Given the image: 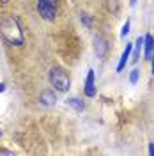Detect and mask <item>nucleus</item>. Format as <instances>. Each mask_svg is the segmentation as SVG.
I'll return each instance as SVG.
<instances>
[{
  "label": "nucleus",
  "instance_id": "14",
  "mask_svg": "<svg viewBox=\"0 0 154 156\" xmlns=\"http://www.w3.org/2000/svg\"><path fill=\"white\" fill-rule=\"evenodd\" d=\"M149 154L154 156V142H152V144H149Z\"/></svg>",
  "mask_w": 154,
  "mask_h": 156
},
{
  "label": "nucleus",
  "instance_id": "12",
  "mask_svg": "<svg viewBox=\"0 0 154 156\" xmlns=\"http://www.w3.org/2000/svg\"><path fill=\"white\" fill-rule=\"evenodd\" d=\"M129 34V21H126L124 27H122V32H121V37H126Z\"/></svg>",
  "mask_w": 154,
  "mask_h": 156
},
{
  "label": "nucleus",
  "instance_id": "7",
  "mask_svg": "<svg viewBox=\"0 0 154 156\" xmlns=\"http://www.w3.org/2000/svg\"><path fill=\"white\" fill-rule=\"evenodd\" d=\"M39 101H41V105H44V107H51V105H55L57 96H55L53 90H44V92L39 96Z\"/></svg>",
  "mask_w": 154,
  "mask_h": 156
},
{
  "label": "nucleus",
  "instance_id": "15",
  "mask_svg": "<svg viewBox=\"0 0 154 156\" xmlns=\"http://www.w3.org/2000/svg\"><path fill=\"white\" fill-rule=\"evenodd\" d=\"M0 154H12V151H7V149H2Z\"/></svg>",
  "mask_w": 154,
  "mask_h": 156
},
{
  "label": "nucleus",
  "instance_id": "11",
  "mask_svg": "<svg viewBox=\"0 0 154 156\" xmlns=\"http://www.w3.org/2000/svg\"><path fill=\"white\" fill-rule=\"evenodd\" d=\"M138 78H140V71H138V69H133V71L129 73V82L135 85L136 82H138Z\"/></svg>",
  "mask_w": 154,
  "mask_h": 156
},
{
  "label": "nucleus",
  "instance_id": "16",
  "mask_svg": "<svg viewBox=\"0 0 154 156\" xmlns=\"http://www.w3.org/2000/svg\"><path fill=\"white\" fill-rule=\"evenodd\" d=\"M4 90H5V83H2V82H0V92H4Z\"/></svg>",
  "mask_w": 154,
  "mask_h": 156
},
{
  "label": "nucleus",
  "instance_id": "5",
  "mask_svg": "<svg viewBox=\"0 0 154 156\" xmlns=\"http://www.w3.org/2000/svg\"><path fill=\"white\" fill-rule=\"evenodd\" d=\"M144 55H145V58L149 60V58H152V55H154V37L151 36V34H147L144 37Z\"/></svg>",
  "mask_w": 154,
  "mask_h": 156
},
{
  "label": "nucleus",
  "instance_id": "19",
  "mask_svg": "<svg viewBox=\"0 0 154 156\" xmlns=\"http://www.w3.org/2000/svg\"><path fill=\"white\" fill-rule=\"evenodd\" d=\"M0 2H7V0H0Z\"/></svg>",
  "mask_w": 154,
  "mask_h": 156
},
{
  "label": "nucleus",
  "instance_id": "2",
  "mask_svg": "<svg viewBox=\"0 0 154 156\" xmlns=\"http://www.w3.org/2000/svg\"><path fill=\"white\" fill-rule=\"evenodd\" d=\"M50 82L60 92H66V90L71 89V78L66 73V69L60 68V66H53L50 69Z\"/></svg>",
  "mask_w": 154,
  "mask_h": 156
},
{
  "label": "nucleus",
  "instance_id": "9",
  "mask_svg": "<svg viewBox=\"0 0 154 156\" xmlns=\"http://www.w3.org/2000/svg\"><path fill=\"white\" fill-rule=\"evenodd\" d=\"M68 105H69V107H73L76 112H82V110L85 108V103H83L80 98H69V99H68Z\"/></svg>",
  "mask_w": 154,
  "mask_h": 156
},
{
  "label": "nucleus",
  "instance_id": "8",
  "mask_svg": "<svg viewBox=\"0 0 154 156\" xmlns=\"http://www.w3.org/2000/svg\"><path fill=\"white\" fill-rule=\"evenodd\" d=\"M94 43H96V53H97V57H105L106 50H108L106 41L101 37V36H96V37H94Z\"/></svg>",
  "mask_w": 154,
  "mask_h": 156
},
{
  "label": "nucleus",
  "instance_id": "20",
  "mask_svg": "<svg viewBox=\"0 0 154 156\" xmlns=\"http://www.w3.org/2000/svg\"><path fill=\"white\" fill-rule=\"evenodd\" d=\"M0 135H2V131H0Z\"/></svg>",
  "mask_w": 154,
  "mask_h": 156
},
{
  "label": "nucleus",
  "instance_id": "10",
  "mask_svg": "<svg viewBox=\"0 0 154 156\" xmlns=\"http://www.w3.org/2000/svg\"><path fill=\"white\" fill-rule=\"evenodd\" d=\"M142 46H144V37H138L135 43V53H133V62H136L138 58H140V50H142Z\"/></svg>",
  "mask_w": 154,
  "mask_h": 156
},
{
  "label": "nucleus",
  "instance_id": "1",
  "mask_svg": "<svg viewBox=\"0 0 154 156\" xmlns=\"http://www.w3.org/2000/svg\"><path fill=\"white\" fill-rule=\"evenodd\" d=\"M0 36L12 46H21L25 41L23 30L14 16H4L0 20Z\"/></svg>",
  "mask_w": 154,
  "mask_h": 156
},
{
  "label": "nucleus",
  "instance_id": "17",
  "mask_svg": "<svg viewBox=\"0 0 154 156\" xmlns=\"http://www.w3.org/2000/svg\"><path fill=\"white\" fill-rule=\"evenodd\" d=\"M151 71H152V75H154V55H152V68H151Z\"/></svg>",
  "mask_w": 154,
  "mask_h": 156
},
{
  "label": "nucleus",
  "instance_id": "13",
  "mask_svg": "<svg viewBox=\"0 0 154 156\" xmlns=\"http://www.w3.org/2000/svg\"><path fill=\"white\" fill-rule=\"evenodd\" d=\"M82 21H83V23H85L87 27H90V25H92V21H90V18H89V16H87V14H82Z\"/></svg>",
  "mask_w": 154,
  "mask_h": 156
},
{
  "label": "nucleus",
  "instance_id": "6",
  "mask_svg": "<svg viewBox=\"0 0 154 156\" xmlns=\"http://www.w3.org/2000/svg\"><path fill=\"white\" fill-rule=\"evenodd\" d=\"M131 50H133V44H131V43H128V44H126V48H124V51H122V55H121V60H119V64H117V71H119V73L126 68V62L129 60Z\"/></svg>",
  "mask_w": 154,
  "mask_h": 156
},
{
  "label": "nucleus",
  "instance_id": "4",
  "mask_svg": "<svg viewBox=\"0 0 154 156\" xmlns=\"http://www.w3.org/2000/svg\"><path fill=\"white\" fill-rule=\"evenodd\" d=\"M85 94H87L89 98H94V96H96V85H94V71H92V69H89V73H87Z\"/></svg>",
  "mask_w": 154,
  "mask_h": 156
},
{
  "label": "nucleus",
  "instance_id": "18",
  "mask_svg": "<svg viewBox=\"0 0 154 156\" xmlns=\"http://www.w3.org/2000/svg\"><path fill=\"white\" fill-rule=\"evenodd\" d=\"M135 4H136V0H131V5H135Z\"/></svg>",
  "mask_w": 154,
  "mask_h": 156
},
{
  "label": "nucleus",
  "instance_id": "3",
  "mask_svg": "<svg viewBox=\"0 0 154 156\" xmlns=\"http://www.w3.org/2000/svg\"><path fill=\"white\" fill-rule=\"evenodd\" d=\"M37 12L41 14V18L51 21L57 18V7L53 0H37Z\"/></svg>",
  "mask_w": 154,
  "mask_h": 156
}]
</instances>
